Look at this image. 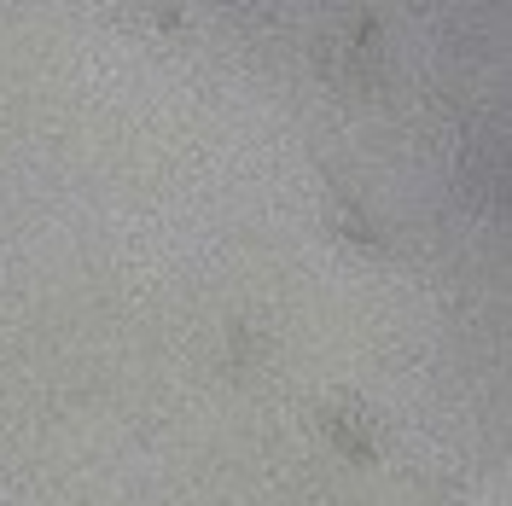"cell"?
I'll list each match as a JSON object with an SVG mask.
<instances>
[{"label": "cell", "instance_id": "obj_1", "mask_svg": "<svg viewBox=\"0 0 512 506\" xmlns=\"http://www.w3.org/2000/svg\"><path fill=\"white\" fill-rule=\"evenodd\" d=\"M320 425H326V437L344 448L355 466H373V437H367V431H355L344 408H326V413H320Z\"/></svg>", "mask_w": 512, "mask_h": 506}]
</instances>
